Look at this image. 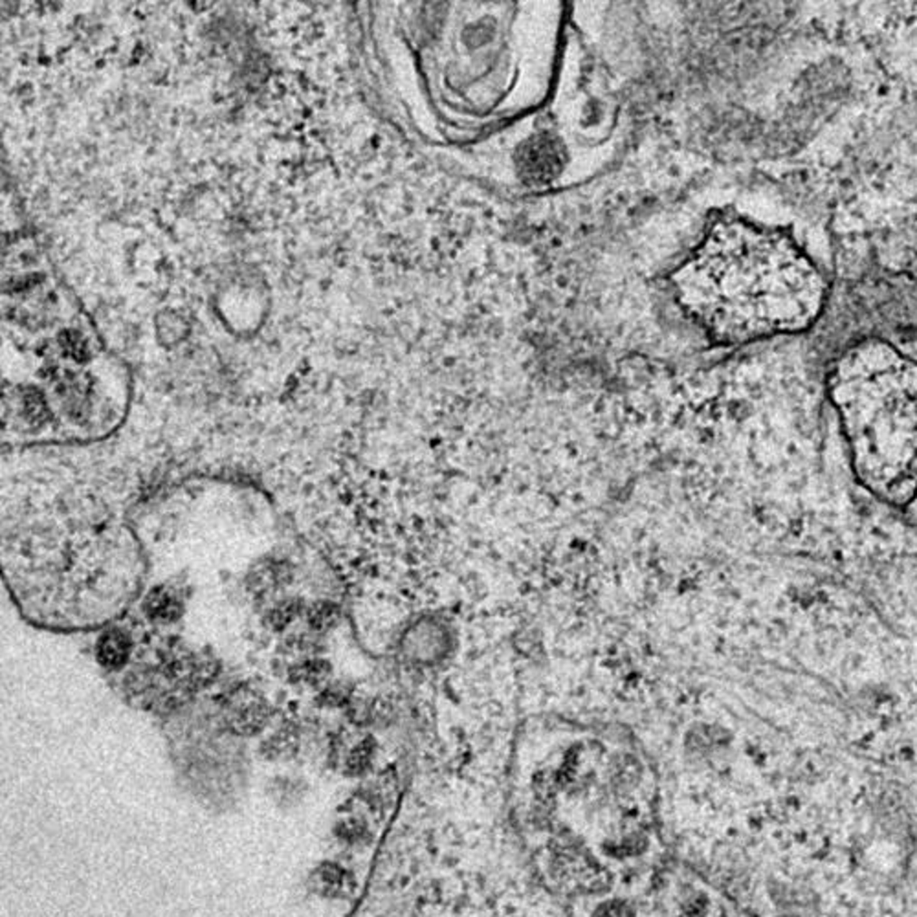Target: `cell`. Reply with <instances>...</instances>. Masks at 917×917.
Instances as JSON below:
<instances>
[{"instance_id": "6da1fadb", "label": "cell", "mask_w": 917, "mask_h": 917, "mask_svg": "<svg viewBox=\"0 0 917 917\" xmlns=\"http://www.w3.org/2000/svg\"><path fill=\"white\" fill-rule=\"evenodd\" d=\"M682 311L725 345L809 331L824 313L827 281L780 227L719 217L671 275Z\"/></svg>"}, {"instance_id": "7a4b0ae2", "label": "cell", "mask_w": 917, "mask_h": 917, "mask_svg": "<svg viewBox=\"0 0 917 917\" xmlns=\"http://www.w3.org/2000/svg\"><path fill=\"white\" fill-rule=\"evenodd\" d=\"M825 393L857 483L917 521V358L859 340L831 362Z\"/></svg>"}, {"instance_id": "3957f363", "label": "cell", "mask_w": 917, "mask_h": 917, "mask_svg": "<svg viewBox=\"0 0 917 917\" xmlns=\"http://www.w3.org/2000/svg\"><path fill=\"white\" fill-rule=\"evenodd\" d=\"M565 166V149L553 132L542 130L523 141L516 152V169L528 186H545L558 179Z\"/></svg>"}, {"instance_id": "277c9868", "label": "cell", "mask_w": 917, "mask_h": 917, "mask_svg": "<svg viewBox=\"0 0 917 917\" xmlns=\"http://www.w3.org/2000/svg\"><path fill=\"white\" fill-rule=\"evenodd\" d=\"M226 716L229 723L241 732H254L265 723L268 716V705L263 696H259L252 688H237L227 698Z\"/></svg>"}, {"instance_id": "5b68a950", "label": "cell", "mask_w": 917, "mask_h": 917, "mask_svg": "<svg viewBox=\"0 0 917 917\" xmlns=\"http://www.w3.org/2000/svg\"><path fill=\"white\" fill-rule=\"evenodd\" d=\"M290 576H292V571H290L288 564L277 562V560H266L250 571L246 584H248V589L256 596H266V594L277 591L281 585L288 584Z\"/></svg>"}, {"instance_id": "8992f818", "label": "cell", "mask_w": 917, "mask_h": 917, "mask_svg": "<svg viewBox=\"0 0 917 917\" xmlns=\"http://www.w3.org/2000/svg\"><path fill=\"white\" fill-rule=\"evenodd\" d=\"M130 650H132L130 639L121 630L105 632L96 644V655L100 664L111 670L123 668L130 657Z\"/></svg>"}, {"instance_id": "52a82bcc", "label": "cell", "mask_w": 917, "mask_h": 917, "mask_svg": "<svg viewBox=\"0 0 917 917\" xmlns=\"http://www.w3.org/2000/svg\"><path fill=\"white\" fill-rule=\"evenodd\" d=\"M182 600L169 587L152 589L143 603L147 617L155 623H173L182 615Z\"/></svg>"}, {"instance_id": "ba28073f", "label": "cell", "mask_w": 917, "mask_h": 917, "mask_svg": "<svg viewBox=\"0 0 917 917\" xmlns=\"http://www.w3.org/2000/svg\"><path fill=\"white\" fill-rule=\"evenodd\" d=\"M329 677H331V664L327 661L316 659V657L303 659L299 664H295L290 670V679L294 682H304V684H311V686L327 682Z\"/></svg>"}, {"instance_id": "9c48e42d", "label": "cell", "mask_w": 917, "mask_h": 917, "mask_svg": "<svg viewBox=\"0 0 917 917\" xmlns=\"http://www.w3.org/2000/svg\"><path fill=\"white\" fill-rule=\"evenodd\" d=\"M309 624H311V630L316 632V633H325L329 632L340 619V607L331 603V602H320V603H314L311 609H309Z\"/></svg>"}, {"instance_id": "30bf717a", "label": "cell", "mask_w": 917, "mask_h": 917, "mask_svg": "<svg viewBox=\"0 0 917 917\" xmlns=\"http://www.w3.org/2000/svg\"><path fill=\"white\" fill-rule=\"evenodd\" d=\"M301 605H303V603H301V600H297V598H288V600L279 602V603H277V605L270 611V615H268V623H270L272 630H277V632L285 630V628H286V626H288V624H290V623L297 617Z\"/></svg>"}, {"instance_id": "8fae6325", "label": "cell", "mask_w": 917, "mask_h": 917, "mask_svg": "<svg viewBox=\"0 0 917 917\" xmlns=\"http://www.w3.org/2000/svg\"><path fill=\"white\" fill-rule=\"evenodd\" d=\"M593 917H635V913L626 901H607L594 910Z\"/></svg>"}, {"instance_id": "7c38bea8", "label": "cell", "mask_w": 917, "mask_h": 917, "mask_svg": "<svg viewBox=\"0 0 917 917\" xmlns=\"http://www.w3.org/2000/svg\"><path fill=\"white\" fill-rule=\"evenodd\" d=\"M707 912V899L705 897H694L690 903L686 904L681 917H703Z\"/></svg>"}]
</instances>
